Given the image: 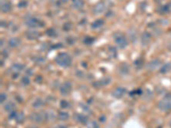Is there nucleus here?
Wrapping results in <instances>:
<instances>
[{
    "instance_id": "nucleus-25",
    "label": "nucleus",
    "mask_w": 171,
    "mask_h": 128,
    "mask_svg": "<svg viewBox=\"0 0 171 128\" xmlns=\"http://www.w3.org/2000/svg\"><path fill=\"white\" fill-rule=\"evenodd\" d=\"M94 41H95V38L90 36H86L82 40L83 44L86 45H92L94 43Z\"/></svg>"
},
{
    "instance_id": "nucleus-9",
    "label": "nucleus",
    "mask_w": 171,
    "mask_h": 128,
    "mask_svg": "<svg viewBox=\"0 0 171 128\" xmlns=\"http://www.w3.org/2000/svg\"><path fill=\"white\" fill-rule=\"evenodd\" d=\"M111 79L110 77H104L101 79L100 80H98V81H95L93 83V86L95 87V88H101V87H104L105 85H108L110 83Z\"/></svg>"
},
{
    "instance_id": "nucleus-6",
    "label": "nucleus",
    "mask_w": 171,
    "mask_h": 128,
    "mask_svg": "<svg viewBox=\"0 0 171 128\" xmlns=\"http://www.w3.org/2000/svg\"><path fill=\"white\" fill-rule=\"evenodd\" d=\"M71 90H72V83L70 81H66L60 86V93L62 96H66L71 92Z\"/></svg>"
},
{
    "instance_id": "nucleus-27",
    "label": "nucleus",
    "mask_w": 171,
    "mask_h": 128,
    "mask_svg": "<svg viewBox=\"0 0 171 128\" xmlns=\"http://www.w3.org/2000/svg\"><path fill=\"white\" fill-rule=\"evenodd\" d=\"M45 34H46L48 37H51V38H56L57 36V31H56L54 28H48V29L45 31Z\"/></svg>"
},
{
    "instance_id": "nucleus-20",
    "label": "nucleus",
    "mask_w": 171,
    "mask_h": 128,
    "mask_svg": "<svg viewBox=\"0 0 171 128\" xmlns=\"http://www.w3.org/2000/svg\"><path fill=\"white\" fill-rule=\"evenodd\" d=\"M119 72H120L121 74H122V75L127 74L129 73V66L127 63H122L119 67Z\"/></svg>"
},
{
    "instance_id": "nucleus-30",
    "label": "nucleus",
    "mask_w": 171,
    "mask_h": 128,
    "mask_svg": "<svg viewBox=\"0 0 171 128\" xmlns=\"http://www.w3.org/2000/svg\"><path fill=\"white\" fill-rule=\"evenodd\" d=\"M87 128H99V125L96 121H89L87 123Z\"/></svg>"
},
{
    "instance_id": "nucleus-35",
    "label": "nucleus",
    "mask_w": 171,
    "mask_h": 128,
    "mask_svg": "<svg viewBox=\"0 0 171 128\" xmlns=\"http://www.w3.org/2000/svg\"><path fill=\"white\" fill-rule=\"evenodd\" d=\"M152 91H150V90H146V91H145V94H144L143 97H144L145 99H151V98H152Z\"/></svg>"
},
{
    "instance_id": "nucleus-21",
    "label": "nucleus",
    "mask_w": 171,
    "mask_h": 128,
    "mask_svg": "<svg viewBox=\"0 0 171 128\" xmlns=\"http://www.w3.org/2000/svg\"><path fill=\"white\" fill-rule=\"evenodd\" d=\"M104 21L103 19H98L94 21L93 23H92V28H93V29H98V28H99V27H101L102 26H104Z\"/></svg>"
},
{
    "instance_id": "nucleus-48",
    "label": "nucleus",
    "mask_w": 171,
    "mask_h": 128,
    "mask_svg": "<svg viewBox=\"0 0 171 128\" xmlns=\"http://www.w3.org/2000/svg\"><path fill=\"white\" fill-rule=\"evenodd\" d=\"M158 128H163V127H158Z\"/></svg>"
},
{
    "instance_id": "nucleus-37",
    "label": "nucleus",
    "mask_w": 171,
    "mask_h": 128,
    "mask_svg": "<svg viewBox=\"0 0 171 128\" xmlns=\"http://www.w3.org/2000/svg\"><path fill=\"white\" fill-rule=\"evenodd\" d=\"M27 5V1H24V0H22V1H21L19 4H18V7L19 8H25Z\"/></svg>"
},
{
    "instance_id": "nucleus-36",
    "label": "nucleus",
    "mask_w": 171,
    "mask_h": 128,
    "mask_svg": "<svg viewBox=\"0 0 171 128\" xmlns=\"http://www.w3.org/2000/svg\"><path fill=\"white\" fill-rule=\"evenodd\" d=\"M66 41H67V43H68L69 45H74L76 39H75L74 37H72V36H69L68 38H66Z\"/></svg>"
},
{
    "instance_id": "nucleus-5",
    "label": "nucleus",
    "mask_w": 171,
    "mask_h": 128,
    "mask_svg": "<svg viewBox=\"0 0 171 128\" xmlns=\"http://www.w3.org/2000/svg\"><path fill=\"white\" fill-rule=\"evenodd\" d=\"M48 115L44 112H34L30 115V120L37 123H40L45 121V119H48Z\"/></svg>"
},
{
    "instance_id": "nucleus-42",
    "label": "nucleus",
    "mask_w": 171,
    "mask_h": 128,
    "mask_svg": "<svg viewBox=\"0 0 171 128\" xmlns=\"http://www.w3.org/2000/svg\"><path fill=\"white\" fill-rule=\"evenodd\" d=\"M105 120H106V117H105V116H101V117H99V121L101 122H104L105 121Z\"/></svg>"
},
{
    "instance_id": "nucleus-7",
    "label": "nucleus",
    "mask_w": 171,
    "mask_h": 128,
    "mask_svg": "<svg viewBox=\"0 0 171 128\" xmlns=\"http://www.w3.org/2000/svg\"><path fill=\"white\" fill-rule=\"evenodd\" d=\"M161 63H162L161 60H159V59H153V60L150 61L148 63L146 64V69L148 71H150V72H152V71L156 70L158 68H159L161 66Z\"/></svg>"
},
{
    "instance_id": "nucleus-45",
    "label": "nucleus",
    "mask_w": 171,
    "mask_h": 128,
    "mask_svg": "<svg viewBox=\"0 0 171 128\" xmlns=\"http://www.w3.org/2000/svg\"><path fill=\"white\" fill-rule=\"evenodd\" d=\"M5 1H6V0H1V4H4V3H5Z\"/></svg>"
},
{
    "instance_id": "nucleus-38",
    "label": "nucleus",
    "mask_w": 171,
    "mask_h": 128,
    "mask_svg": "<svg viewBox=\"0 0 171 128\" xmlns=\"http://www.w3.org/2000/svg\"><path fill=\"white\" fill-rule=\"evenodd\" d=\"M17 113L18 112H16V111H12V112H10V115H9V119L10 120H12V119H15L16 118V115H17Z\"/></svg>"
},
{
    "instance_id": "nucleus-47",
    "label": "nucleus",
    "mask_w": 171,
    "mask_h": 128,
    "mask_svg": "<svg viewBox=\"0 0 171 128\" xmlns=\"http://www.w3.org/2000/svg\"><path fill=\"white\" fill-rule=\"evenodd\" d=\"M170 127H171V120H170Z\"/></svg>"
},
{
    "instance_id": "nucleus-3",
    "label": "nucleus",
    "mask_w": 171,
    "mask_h": 128,
    "mask_svg": "<svg viewBox=\"0 0 171 128\" xmlns=\"http://www.w3.org/2000/svg\"><path fill=\"white\" fill-rule=\"evenodd\" d=\"M25 24L29 28H37V27H42L44 26V23L40 20L37 19L33 16H26Z\"/></svg>"
},
{
    "instance_id": "nucleus-39",
    "label": "nucleus",
    "mask_w": 171,
    "mask_h": 128,
    "mask_svg": "<svg viewBox=\"0 0 171 128\" xmlns=\"http://www.w3.org/2000/svg\"><path fill=\"white\" fill-rule=\"evenodd\" d=\"M0 102H1V103L3 104L4 103V102L6 100V94H4V93H1V95H0Z\"/></svg>"
},
{
    "instance_id": "nucleus-29",
    "label": "nucleus",
    "mask_w": 171,
    "mask_h": 128,
    "mask_svg": "<svg viewBox=\"0 0 171 128\" xmlns=\"http://www.w3.org/2000/svg\"><path fill=\"white\" fill-rule=\"evenodd\" d=\"M15 120L17 123H21V122L24 121V120H25V115L22 112H18L16 116V118H15Z\"/></svg>"
},
{
    "instance_id": "nucleus-11",
    "label": "nucleus",
    "mask_w": 171,
    "mask_h": 128,
    "mask_svg": "<svg viewBox=\"0 0 171 128\" xmlns=\"http://www.w3.org/2000/svg\"><path fill=\"white\" fill-rule=\"evenodd\" d=\"M25 36L29 40H35L41 36V33L36 30H28L25 32Z\"/></svg>"
},
{
    "instance_id": "nucleus-26",
    "label": "nucleus",
    "mask_w": 171,
    "mask_h": 128,
    "mask_svg": "<svg viewBox=\"0 0 171 128\" xmlns=\"http://www.w3.org/2000/svg\"><path fill=\"white\" fill-rule=\"evenodd\" d=\"M58 119L60 120V121H68L69 119H70V115L67 113V112H64V111H62V112H59V114H58Z\"/></svg>"
},
{
    "instance_id": "nucleus-31",
    "label": "nucleus",
    "mask_w": 171,
    "mask_h": 128,
    "mask_svg": "<svg viewBox=\"0 0 171 128\" xmlns=\"http://www.w3.org/2000/svg\"><path fill=\"white\" fill-rule=\"evenodd\" d=\"M21 83L22 85H24V86H27V85H30V79L27 76H23L21 78Z\"/></svg>"
},
{
    "instance_id": "nucleus-32",
    "label": "nucleus",
    "mask_w": 171,
    "mask_h": 128,
    "mask_svg": "<svg viewBox=\"0 0 171 128\" xmlns=\"http://www.w3.org/2000/svg\"><path fill=\"white\" fill-rule=\"evenodd\" d=\"M71 28H72V23L71 22H65L63 26V29L65 32H69L71 30Z\"/></svg>"
},
{
    "instance_id": "nucleus-1",
    "label": "nucleus",
    "mask_w": 171,
    "mask_h": 128,
    "mask_svg": "<svg viewBox=\"0 0 171 128\" xmlns=\"http://www.w3.org/2000/svg\"><path fill=\"white\" fill-rule=\"evenodd\" d=\"M55 62L58 66L67 68H70L72 64V58L70 55L66 52H61L57 55L55 58Z\"/></svg>"
},
{
    "instance_id": "nucleus-2",
    "label": "nucleus",
    "mask_w": 171,
    "mask_h": 128,
    "mask_svg": "<svg viewBox=\"0 0 171 128\" xmlns=\"http://www.w3.org/2000/svg\"><path fill=\"white\" fill-rule=\"evenodd\" d=\"M113 38L116 45L120 49H124L127 46V39L126 36L120 32H115L113 34Z\"/></svg>"
},
{
    "instance_id": "nucleus-23",
    "label": "nucleus",
    "mask_w": 171,
    "mask_h": 128,
    "mask_svg": "<svg viewBox=\"0 0 171 128\" xmlns=\"http://www.w3.org/2000/svg\"><path fill=\"white\" fill-rule=\"evenodd\" d=\"M158 12L159 14H162V15H164V14L170 12V7L169 4H165V5L159 7L158 10Z\"/></svg>"
},
{
    "instance_id": "nucleus-13",
    "label": "nucleus",
    "mask_w": 171,
    "mask_h": 128,
    "mask_svg": "<svg viewBox=\"0 0 171 128\" xmlns=\"http://www.w3.org/2000/svg\"><path fill=\"white\" fill-rule=\"evenodd\" d=\"M127 35H128V38L130 39V41L135 44L138 40V32L136 31L135 28H130L127 32Z\"/></svg>"
},
{
    "instance_id": "nucleus-19",
    "label": "nucleus",
    "mask_w": 171,
    "mask_h": 128,
    "mask_svg": "<svg viewBox=\"0 0 171 128\" xmlns=\"http://www.w3.org/2000/svg\"><path fill=\"white\" fill-rule=\"evenodd\" d=\"M171 70V63H167L164 64L161 66L160 69H159V73L162 74H164L169 73Z\"/></svg>"
},
{
    "instance_id": "nucleus-34",
    "label": "nucleus",
    "mask_w": 171,
    "mask_h": 128,
    "mask_svg": "<svg viewBox=\"0 0 171 128\" xmlns=\"http://www.w3.org/2000/svg\"><path fill=\"white\" fill-rule=\"evenodd\" d=\"M60 106L62 109H68L70 107V103L67 102L66 100H62L60 102Z\"/></svg>"
},
{
    "instance_id": "nucleus-12",
    "label": "nucleus",
    "mask_w": 171,
    "mask_h": 128,
    "mask_svg": "<svg viewBox=\"0 0 171 128\" xmlns=\"http://www.w3.org/2000/svg\"><path fill=\"white\" fill-rule=\"evenodd\" d=\"M24 68H25V66H24L23 64L14 63L12 66L10 68L9 70L10 71V73H12L13 74H19L20 72H21Z\"/></svg>"
},
{
    "instance_id": "nucleus-22",
    "label": "nucleus",
    "mask_w": 171,
    "mask_h": 128,
    "mask_svg": "<svg viewBox=\"0 0 171 128\" xmlns=\"http://www.w3.org/2000/svg\"><path fill=\"white\" fill-rule=\"evenodd\" d=\"M15 109H16V104L13 102H7L6 104L4 106V109L6 112H8V113H10V112L14 111Z\"/></svg>"
},
{
    "instance_id": "nucleus-24",
    "label": "nucleus",
    "mask_w": 171,
    "mask_h": 128,
    "mask_svg": "<svg viewBox=\"0 0 171 128\" xmlns=\"http://www.w3.org/2000/svg\"><path fill=\"white\" fill-rule=\"evenodd\" d=\"M108 53L110 58H116L117 57V51L113 46H110L108 48Z\"/></svg>"
},
{
    "instance_id": "nucleus-14",
    "label": "nucleus",
    "mask_w": 171,
    "mask_h": 128,
    "mask_svg": "<svg viewBox=\"0 0 171 128\" xmlns=\"http://www.w3.org/2000/svg\"><path fill=\"white\" fill-rule=\"evenodd\" d=\"M151 38H152V35L151 33L148 32H144L141 35V38H140V40H141V44L143 46H146L150 43L151 41Z\"/></svg>"
},
{
    "instance_id": "nucleus-4",
    "label": "nucleus",
    "mask_w": 171,
    "mask_h": 128,
    "mask_svg": "<svg viewBox=\"0 0 171 128\" xmlns=\"http://www.w3.org/2000/svg\"><path fill=\"white\" fill-rule=\"evenodd\" d=\"M158 107L162 111H169L171 109V93L167 94L164 99L159 101Z\"/></svg>"
},
{
    "instance_id": "nucleus-40",
    "label": "nucleus",
    "mask_w": 171,
    "mask_h": 128,
    "mask_svg": "<svg viewBox=\"0 0 171 128\" xmlns=\"http://www.w3.org/2000/svg\"><path fill=\"white\" fill-rule=\"evenodd\" d=\"M42 81H43V78L42 76H40V75H38L35 78V82L38 84H41L42 83Z\"/></svg>"
},
{
    "instance_id": "nucleus-8",
    "label": "nucleus",
    "mask_w": 171,
    "mask_h": 128,
    "mask_svg": "<svg viewBox=\"0 0 171 128\" xmlns=\"http://www.w3.org/2000/svg\"><path fill=\"white\" fill-rule=\"evenodd\" d=\"M106 10V5L104 2H98L97 3L94 7L93 8V13L94 15H101L102 13H104Z\"/></svg>"
},
{
    "instance_id": "nucleus-16",
    "label": "nucleus",
    "mask_w": 171,
    "mask_h": 128,
    "mask_svg": "<svg viewBox=\"0 0 171 128\" xmlns=\"http://www.w3.org/2000/svg\"><path fill=\"white\" fill-rule=\"evenodd\" d=\"M21 44V40L19 38H11L8 41V45L11 48H16Z\"/></svg>"
},
{
    "instance_id": "nucleus-17",
    "label": "nucleus",
    "mask_w": 171,
    "mask_h": 128,
    "mask_svg": "<svg viewBox=\"0 0 171 128\" xmlns=\"http://www.w3.org/2000/svg\"><path fill=\"white\" fill-rule=\"evenodd\" d=\"M12 9V4L10 2H6L4 4H1V12L2 13H9Z\"/></svg>"
},
{
    "instance_id": "nucleus-33",
    "label": "nucleus",
    "mask_w": 171,
    "mask_h": 128,
    "mask_svg": "<svg viewBox=\"0 0 171 128\" xmlns=\"http://www.w3.org/2000/svg\"><path fill=\"white\" fill-rule=\"evenodd\" d=\"M143 63H144V59H143V57H141L134 61V65L137 66V67H141Z\"/></svg>"
},
{
    "instance_id": "nucleus-46",
    "label": "nucleus",
    "mask_w": 171,
    "mask_h": 128,
    "mask_svg": "<svg viewBox=\"0 0 171 128\" xmlns=\"http://www.w3.org/2000/svg\"><path fill=\"white\" fill-rule=\"evenodd\" d=\"M62 1H63V2H64V3H65V2H67L68 0H62Z\"/></svg>"
},
{
    "instance_id": "nucleus-15",
    "label": "nucleus",
    "mask_w": 171,
    "mask_h": 128,
    "mask_svg": "<svg viewBox=\"0 0 171 128\" xmlns=\"http://www.w3.org/2000/svg\"><path fill=\"white\" fill-rule=\"evenodd\" d=\"M74 120L75 121L80 124H86L88 121V119L86 115H81V114H75L74 115Z\"/></svg>"
},
{
    "instance_id": "nucleus-44",
    "label": "nucleus",
    "mask_w": 171,
    "mask_h": 128,
    "mask_svg": "<svg viewBox=\"0 0 171 128\" xmlns=\"http://www.w3.org/2000/svg\"><path fill=\"white\" fill-rule=\"evenodd\" d=\"M168 49L170 50V51H171V43H170V45L168 46Z\"/></svg>"
},
{
    "instance_id": "nucleus-18",
    "label": "nucleus",
    "mask_w": 171,
    "mask_h": 128,
    "mask_svg": "<svg viewBox=\"0 0 171 128\" xmlns=\"http://www.w3.org/2000/svg\"><path fill=\"white\" fill-rule=\"evenodd\" d=\"M72 7L77 10H81L84 7L83 0H72Z\"/></svg>"
},
{
    "instance_id": "nucleus-10",
    "label": "nucleus",
    "mask_w": 171,
    "mask_h": 128,
    "mask_svg": "<svg viewBox=\"0 0 171 128\" xmlns=\"http://www.w3.org/2000/svg\"><path fill=\"white\" fill-rule=\"evenodd\" d=\"M127 93V89L124 87H117L113 90L112 92V96H114L115 98L116 99H120L122 96H124Z\"/></svg>"
},
{
    "instance_id": "nucleus-41",
    "label": "nucleus",
    "mask_w": 171,
    "mask_h": 128,
    "mask_svg": "<svg viewBox=\"0 0 171 128\" xmlns=\"http://www.w3.org/2000/svg\"><path fill=\"white\" fill-rule=\"evenodd\" d=\"M141 93H142V90H133V92H131L130 95H131V96L136 95V94H137V95H140Z\"/></svg>"
},
{
    "instance_id": "nucleus-43",
    "label": "nucleus",
    "mask_w": 171,
    "mask_h": 128,
    "mask_svg": "<svg viewBox=\"0 0 171 128\" xmlns=\"http://www.w3.org/2000/svg\"><path fill=\"white\" fill-rule=\"evenodd\" d=\"M55 128H68L65 125H57Z\"/></svg>"
},
{
    "instance_id": "nucleus-28",
    "label": "nucleus",
    "mask_w": 171,
    "mask_h": 128,
    "mask_svg": "<svg viewBox=\"0 0 171 128\" xmlns=\"http://www.w3.org/2000/svg\"><path fill=\"white\" fill-rule=\"evenodd\" d=\"M43 105H44V101L41 98H37L34 102H33V107L34 109H38V108L42 107Z\"/></svg>"
}]
</instances>
